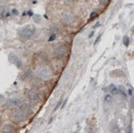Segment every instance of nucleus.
I'll list each match as a JSON object with an SVG mask.
<instances>
[{
	"label": "nucleus",
	"instance_id": "1",
	"mask_svg": "<svg viewBox=\"0 0 134 133\" xmlns=\"http://www.w3.org/2000/svg\"><path fill=\"white\" fill-rule=\"evenodd\" d=\"M35 27L34 25H31V24H29V25H26L23 27L20 28L18 33L19 37H21L22 39H28L32 37L33 34H35Z\"/></svg>",
	"mask_w": 134,
	"mask_h": 133
},
{
	"label": "nucleus",
	"instance_id": "2",
	"mask_svg": "<svg viewBox=\"0 0 134 133\" xmlns=\"http://www.w3.org/2000/svg\"><path fill=\"white\" fill-rule=\"evenodd\" d=\"M27 117V112L24 109H17L10 115V119L15 123L23 122Z\"/></svg>",
	"mask_w": 134,
	"mask_h": 133
},
{
	"label": "nucleus",
	"instance_id": "3",
	"mask_svg": "<svg viewBox=\"0 0 134 133\" xmlns=\"http://www.w3.org/2000/svg\"><path fill=\"white\" fill-rule=\"evenodd\" d=\"M23 101L20 99L14 98V99H10L7 100L6 103V106L9 109H15V108H19L22 106Z\"/></svg>",
	"mask_w": 134,
	"mask_h": 133
},
{
	"label": "nucleus",
	"instance_id": "4",
	"mask_svg": "<svg viewBox=\"0 0 134 133\" xmlns=\"http://www.w3.org/2000/svg\"><path fill=\"white\" fill-rule=\"evenodd\" d=\"M8 59H9V62L12 64H15L17 67L19 68H21L22 66H23V63L20 60V59L16 55H15L14 53H10L8 56Z\"/></svg>",
	"mask_w": 134,
	"mask_h": 133
},
{
	"label": "nucleus",
	"instance_id": "5",
	"mask_svg": "<svg viewBox=\"0 0 134 133\" xmlns=\"http://www.w3.org/2000/svg\"><path fill=\"white\" fill-rule=\"evenodd\" d=\"M27 97L31 101H35L39 99V92L35 89H31L27 92Z\"/></svg>",
	"mask_w": 134,
	"mask_h": 133
},
{
	"label": "nucleus",
	"instance_id": "6",
	"mask_svg": "<svg viewBox=\"0 0 134 133\" xmlns=\"http://www.w3.org/2000/svg\"><path fill=\"white\" fill-rule=\"evenodd\" d=\"M3 133H18L15 127L12 124H7L3 128Z\"/></svg>",
	"mask_w": 134,
	"mask_h": 133
},
{
	"label": "nucleus",
	"instance_id": "7",
	"mask_svg": "<svg viewBox=\"0 0 134 133\" xmlns=\"http://www.w3.org/2000/svg\"><path fill=\"white\" fill-rule=\"evenodd\" d=\"M66 53H67L66 48L64 47H58L55 51V56H56L57 58H62L66 55Z\"/></svg>",
	"mask_w": 134,
	"mask_h": 133
},
{
	"label": "nucleus",
	"instance_id": "8",
	"mask_svg": "<svg viewBox=\"0 0 134 133\" xmlns=\"http://www.w3.org/2000/svg\"><path fill=\"white\" fill-rule=\"evenodd\" d=\"M110 76H113V77H123V76H125V73L123 71H121L120 69H116L111 72Z\"/></svg>",
	"mask_w": 134,
	"mask_h": 133
},
{
	"label": "nucleus",
	"instance_id": "9",
	"mask_svg": "<svg viewBox=\"0 0 134 133\" xmlns=\"http://www.w3.org/2000/svg\"><path fill=\"white\" fill-rule=\"evenodd\" d=\"M108 91L109 92H111L112 94H113V95L120 94L119 89L114 85V84H111V85H109V86L108 87Z\"/></svg>",
	"mask_w": 134,
	"mask_h": 133
},
{
	"label": "nucleus",
	"instance_id": "10",
	"mask_svg": "<svg viewBox=\"0 0 134 133\" xmlns=\"http://www.w3.org/2000/svg\"><path fill=\"white\" fill-rule=\"evenodd\" d=\"M8 16V11H7V9L3 7V6H1L0 7V17L1 18H5Z\"/></svg>",
	"mask_w": 134,
	"mask_h": 133
},
{
	"label": "nucleus",
	"instance_id": "11",
	"mask_svg": "<svg viewBox=\"0 0 134 133\" xmlns=\"http://www.w3.org/2000/svg\"><path fill=\"white\" fill-rule=\"evenodd\" d=\"M31 71L28 70V71H27L25 73L23 74L22 79H23V80H27V79H28L31 77Z\"/></svg>",
	"mask_w": 134,
	"mask_h": 133
},
{
	"label": "nucleus",
	"instance_id": "12",
	"mask_svg": "<svg viewBox=\"0 0 134 133\" xmlns=\"http://www.w3.org/2000/svg\"><path fill=\"white\" fill-rule=\"evenodd\" d=\"M129 43H130V39H129V36H127V35L124 36V38H123V43H124V45L126 47H128L129 46Z\"/></svg>",
	"mask_w": 134,
	"mask_h": 133
},
{
	"label": "nucleus",
	"instance_id": "13",
	"mask_svg": "<svg viewBox=\"0 0 134 133\" xmlns=\"http://www.w3.org/2000/svg\"><path fill=\"white\" fill-rule=\"evenodd\" d=\"M105 102L107 103H110L112 102V96L110 95H107L105 96Z\"/></svg>",
	"mask_w": 134,
	"mask_h": 133
},
{
	"label": "nucleus",
	"instance_id": "14",
	"mask_svg": "<svg viewBox=\"0 0 134 133\" xmlns=\"http://www.w3.org/2000/svg\"><path fill=\"white\" fill-rule=\"evenodd\" d=\"M55 38H56V34H52L51 35V37L48 39V41H49V42H52V41H54L55 39Z\"/></svg>",
	"mask_w": 134,
	"mask_h": 133
},
{
	"label": "nucleus",
	"instance_id": "15",
	"mask_svg": "<svg viewBox=\"0 0 134 133\" xmlns=\"http://www.w3.org/2000/svg\"><path fill=\"white\" fill-rule=\"evenodd\" d=\"M126 133H132V126L129 125L127 129H126Z\"/></svg>",
	"mask_w": 134,
	"mask_h": 133
},
{
	"label": "nucleus",
	"instance_id": "16",
	"mask_svg": "<svg viewBox=\"0 0 134 133\" xmlns=\"http://www.w3.org/2000/svg\"><path fill=\"white\" fill-rule=\"evenodd\" d=\"M100 38H101V34H100L98 36V37H97V39H96V42L94 43V45H96L97 43H99V40H100Z\"/></svg>",
	"mask_w": 134,
	"mask_h": 133
},
{
	"label": "nucleus",
	"instance_id": "17",
	"mask_svg": "<svg viewBox=\"0 0 134 133\" xmlns=\"http://www.w3.org/2000/svg\"><path fill=\"white\" fill-rule=\"evenodd\" d=\"M4 96L3 95H0V103H2L3 101H4Z\"/></svg>",
	"mask_w": 134,
	"mask_h": 133
},
{
	"label": "nucleus",
	"instance_id": "18",
	"mask_svg": "<svg viewBox=\"0 0 134 133\" xmlns=\"http://www.w3.org/2000/svg\"><path fill=\"white\" fill-rule=\"evenodd\" d=\"M96 16V12H92V13L91 14V17H90V19H92L93 18H95Z\"/></svg>",
	"mask_w": 134,
	"mask_h": 133
},
{
	"label": "nucleus",
	"instance_id": "19",
	"mask_svg": "<svg viewBox=\"0 0 134 133\" xmlns=\"http://www.w3.org/2000/svg\"><path fill=\"white\" fill-rule=\"evenodd\" d=\"M108 1V0H99V2H100V3H104V4L107 3Z\"/></svg>",
	"mask_w": 134,
	"mask_h": 133
},
{
	"label": "nucleus",
	"instance_id": "20",
	"mask_svg": "<svg viewBox=\"0 0 134 133\" xmlns=\"http://www.w3.org/2000/svg\"><path fill=\"white\" fill-rule=\"evenodd\" d=\"M60 103H61V101H59V103H57V106H56V107H55V109H54V111H55H55H56V110L58 109V107H59L60 106Z\"/></svg>",
	"mask_w": 134,
	"mask_h": 133
},
{
	"label": "nucleus",
	"instance_id": "21",
	"mask_svg": "<svg viewBox=\"0 0 134 133\" xmlns=\"http://www.w3.org/2000/svg\"><path fill=\"white\" fill-rule=\"evenodd\" d=\"M12 13L15 14V15H18V10H12Z\"/></svg>",
	"mask_w": 134,
	"mask_h": 133
},
{
	"label": "nucleus",
	"instance_id": "22",
	"mask_svg": "<svg viewBox=\"0 0 134 133\" xmlns=\"http://www.w3.org/2000/svg\"><path fill=\"white\" fill-rule=\"evenodd\" d=\"M131 106H132V107L133 108V98H132V100H131Z\"/></svg>",
	"mask_w": 134,
	"mask_h": 133
},
{
	"label": "nucleus",
	"instance_id": "23",
	"mask_svg": "<svg viewBox=\"0 0 134 133\" xmlns=\"http://www.w3.org/2000/svg\"><path fill=\"white\" fill-rule=\"evenodd\" d=\"M66 103H67V100H66L64 101V104H63V106L61 107V108H64V107L65 106V104H66Z\"/></svg>",
	"mask_w": 134,
	"mask_h": 133
},
{
	"label": "nucleus",
	"instance_id": "24",
	"mask_svg": "<svg viewBox=\"0 0 134 133\" xmlns=\"http://www.w3.org/2000/svg\"><path fill=\"white\" fill-rule=\"evenodd\" d=\"M93 34H94V32L92 31V32L90 34V35H89V37H88V38H92V35H93Z\"/></svg>",
	"mask_w": 134,
	"mask_h": 133
},
{
	"label": "nucleus",
	"instance_id": "25",
	"mask_svg": "<svg viewBox=\"0 0 134 133\" xmlns=\"http://www.w3.org/2000/svg\"><path fill=\"white\" fill-rule=\"evenodd\" d=\"M98 26H100V24L99 22H97V23H96V25L94 27H98Z\"/></svg>",
	"mask_w": 134,
	"mask_h": 133
},
{
	"label": "nucleus",
	"instance_id": "26",
	"mask_svg": "<svg viewBox=\"0 0 134 133\" xmlns=\"http://www.w3.org/2000/svg\"><path fill=\"white\" fill-rule=\"evenodd\" d=\"M1 124H2V121H1V119H0V126H1Z\"/></svg>",
	"mask_w": 134,
	"mask_h": 133
},
{
	"label": "nucleus",
	"instance_id": "27",
	"mask_svg": "<svg viewBox=\"0 0 134 133\" xmlns=\"http://www.w3.org/2000/svg\"><path fill=\"white\" fill-rule=\"evenodd\" d=\"M69 1H73V0H69Z\"/></svg>",
	"mask_w": 134,
	"mask_h": 133
}]
</instances>
